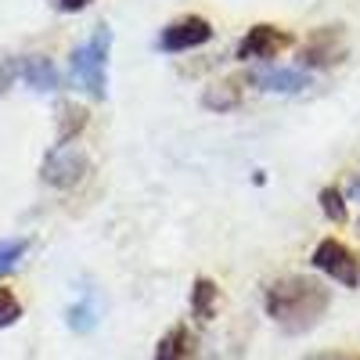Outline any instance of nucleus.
<instances>
[{
    "mask_svg": "<svg viewBox=\"0 0 360 360\" xmlns=\"http://www.w3.org/2000/svg\"><path fill=\"white\" fill-rule=\"evenodd\" d=\"M328 303H332L328 288L314 278H303V274H285L278 281H270L266 292H263L266 317L288 335L310 332V328L324 317Z\"/></svg>",
    "mask_w": 360,
    "mask_h": 360,
    "instance_id": "obj_1",
    "label": "nucleus"
},
{
    "mask_svg": "<svg viewBox=\"0 0 360 360\" xmlns=\"http://www.w3.org/2000/svg\"><path fill=\"white\" fill-rule=\"evenodd\" d=\"M108 47H112V29L108 25H98L94 37L86 44H79L69 58L72 65V79L86 90L90 98H105L108 94V76H105V65H108Z\"/></svg>",
    "mask_w": 360,
    "mask_h": 360,
    "instance_id": "obj_2",
    "label": "nucleus"
},
{
    "mask_svg": "<svg viewBox=\"0 0 360 360\" xmlns=\"http://www.w3.org/2000/svg\"><path fill=\"white\" fill-rule=\"evenodd\" d=\"M346 51H349V44H346V29L342 25H317L314 33L303 40V47H299L295 62H299L303 72L332 69V65H339L346 58Z\"/></svg>",
    "mask_w": 360,
    "mask_h": 360,
    "instance_id": "obj_3",
    "label": "nucleus"
},
{
    "mask_svg": "<svg viewBox=\"0 0 360 360\" xmlns=\"http://www.w3.org/2000/svg\"><path fill=\"white\" fill-rule=\"evenodd\" d=\"M86 169H90V159H86L83 148H76V144L58 148L54 144L47 152V159H44V166H40V176L47 180L51 188H76L79 180L86 176Z\"/></svg>",
    "mask_w": 360,
    "mask_h": 360,
    "instance_id": "obj_4",
    "label": "nucleus"
},
{
    "mask_svg": "<svg viewBox=\"0 0 360 360\" xmlns=\"http://www.w3.org/2000/svg\"><path fill=\"white\" fill-rule=\"evenodd\" d=\"M314 266L321 270V274H328L332 281L346 285V288L360 285V259L349 245L339 242V238H324V242L314 249Z\"/></svg>",
    "mask_w": 360,
    "mask_h": 360,
    "instance_id": "obj_5",
    "label": "nucleus"
},
{
    "mask_svg": "<svg viewBox=\"0 0 360 360\" xmlns=\"http://www.w3.org/2000/svg\"><path fill=\"white\" fill-rule=\"evenodd\" d=\"M213 40V25H209L202 15H184L169 22L162 33H159V51L166 54H180V51H191V47H202Z\"/></svg>",
    "mask_w": 360,
    "mask_h": 360,
    "instance_id": "obj_6",
    "label": "nucleus"
},
{
    "mask_svg": "<svg viewBox=\"0 0 360 360\" xmlns=\"http://www.w3.org/2000/svg\"><path fill=\"white\" fill-rule=\"evenodd\" d=\"M292 44H295V40H292L288 29H278V25L259 22V25H252L249 33L242 37V44H238V51H234V58H242V62H256V58H274V54H281V51L292 47Z\"/></svg>",
    "mask_w": 360,
    "mask_h": 360,
    "instance_id": "obj_7",
    "label": "nucleus"
},
{
    "mask_svg": "<svg viewBox=\"0 0 360 360\" xmlns=\"http://www.w3.org/2000/svg\"><path fill=\"white\" fill-rule=\"evenodd\" d=\"M245 83H256L266 94H299L310 86V72L303 69H256L245 76Z\"/></svg>",
    "mask_w": 360,
    "mask_h": 360,
    "instance_id": "obj_8",
    "label": "nucleus"
},
{
    "mask_svg": "<svg viewBox=\"0 0 360 360\" xmlns=\"http://www.w3.org/2000/svg\"><path fill=\"white\" fill-rule=\"evenodd\" d=\"M18 76L33 90H40V94L58 90V83H62V76H58V69H54V62H51L47 54H25L22 62H18Z\"/></svg>",
    "mask_w": 360,
    "mask_h": 360,
    "instance_id": "obj_9",
    "label": "nucleus"
},
{
    "mask_svg": "<svg viewBox=\"0 0 360 360\" xmlns=\"http://www.w3.org/2000/svg\"><path fill=\"white\" fill-rule=\"evenodd\" d=\"M242 94H245V79L231 76V79H224L217 86H209L205 94H202V105L213 108V112H231V108L242 105Z\"/></svg>",
    "mask_w": 360,
    "mask_h": 360,
    "instance_id": "obj_10",
    "label": "nucleus"
},
{
    "mask_svg": "<svg viewBox=\"0 0 360 360\" xmlns=\"http://www.w3.org/2000/svg\"><path fill=\"white\" fill-rule=\"evenodd\" d=\"M191 346H195L191 332H188L184 324H176V328H169V332L159 339L155 360H191Z\"/></svg>",
    "mask_w": 360,
    "mask_h": 360,
    "instance_id": "obj_11",
    "label": "nucleus"
},
{
    "mask_svg": "<svg viewBox=\"0 0 360 360\" xmlns=\"http://www.w3.org/2000/svg\"><path fill=\"white\" fill-rule=\"evenodd\" d=\"M83 127H86V108L72 101H58V148L72 144L76 134H83Z\"/></svg>",
    "mask_w": 360,
    "mask_h": 360,
    "instance_id": "obj_12",
    "label": "nucleus"
},
{
    "mask_svg": "<svg viewBox=\"0 0 360 360\" xmlns=\"http://www.w3.org/2000/svg\"><path fill=\"white\" fill-rule=\"evenodd\" d=\"M217 303H220V285L213 278H198L191 285V310H195V317L198 321H213Z\"/></svg>",
    "mask_w": 360,
    "mask_h": 360,
    "instance_id": "obj_13",
    "label": "nucleus"
},
{
    "mask_svg": "<svg viewBox=\"0 0 360 360\" xmlns=\"http://www.w3.org/2000/svg\"><path fill=\"white\" fill-rule=\"evenodd\" d=\"M65 321H69V328H72V332H90V328L98 324V310H94V299H90V295H83L76 307H69Z\"/></svg>",
    "mask_w": 360,
    "mask_h": 360,
    "instance_id": "obj_14",
    "label": "nucleus"
},
{
    "mask_svg": "<svg viewBox=\"0 0 360 360\" xmlns=\"http://www.w3.org/2000/svg\"><path fill=\"white\" fill-rule=\"evenodd\" d=\"M321 209H324V217L332 220V224H346V217H349L339 188H324V191H321Z\"/></svg>",
    "mask_w": 360,
    "mask_h": 360,
    "instance_id": "obj_15",
    "label": "nucleus"
},
{
    "mask_svg": "<svg viewBox=\"0 0 360 360\" xmlns=\"http://www.w3.org/2000/svg\"><path fill=\"white\" fill-rule=\"evenodd\" d=\"M29 242L25 238H15V242H0V274H8V270L18 266V259L25 256Z\"/></svg>",
    "mask_w": 360,
    "mask_h": 360,
    "instance_id": "obj_16",
    "label": "nucleus"
},
{
    "mask_svg": "<svg viewBox=\"0 0 360 360\" xmlns=\"http://www.w3.org/2000/svg\"><path fill=\"white\" fill-rule=\"evenodd\" d=\"M18 317H22V303H18V295H15L11 288L0 285V328H11Z\"/></svg>",
    "mask_w": 360,
    "mask_h": 360,
    "instance_id": "obj_17",
    "label": "nucleus"
},
{
    "mask_svg": "<svg viewBox=\"0 0 360 360\" xmlns=\"http://www.w3.org/2000/svg\"><path fill=\"white\" fill-rule=\"evenodd\" d=\"M15 79H18V58L8 54V51H0V98L11 90Z\"/></svg>",
    "mask_w": 360,
    "mask_h": 360,
    "instance_id": "obj_18",
    "label": "nucleus"
},
{
    "mask_svg": "<svg viewBox=\"0 0 360 360\" xmlns=\"http://www.w3.org/2000/svg\"><path fill=\"white\" fill-rule=\"evenodd\" d=\"M54 4H58V11H69L72 15V11H83L90 0H54Z\"/></svg>",
    "mask_w": 360,
    "mask_h": 360,
    "instance_id": "obj_19",
    "label": "nucleus"
},
{
    "mask_svg": "<svg viewBox=\"0 0 360 360\" xmlns=\"http://www.w3.org/2000/svg\"><path fill=\"white\" fill-rule=\"evenodd\" d=\"M307 360H360V356H353V353H314Z\"/></svg>",
    "mask_w": 360,
    "mask_h": 360,
    "instance_id": "obj_20",
    "label": "nucleus"
},
{
    "mask_svg": "<svg viewBox=\"0 0 360 360\" xmlns=\"http://www.w3.org/2000/svg\"><path fill=\"white\" fill-rule=\"evenodd\" d=\"M349 198H353V202H360V176L349 184Z\"/></svg>",
    "mask_w": 360,
    "mask_h": 360,
    "instance_id": "obj_21",
    "label": "nucleus"
},
{
    "mask_svg": "<svg viewBox=\"0 0 360 360\" xmlns=\"http://www.w3.org/2000/svg\"><path fill=\"white\" fill-rule=\"evenodd\" d=\"M356 227H360V224H356Z\"/></svg>",
    "mask_w": 360,
    "mask_h": 360,
    "instance_id": "obj_22",
    "label": "nucleus"
}]
</instances>
